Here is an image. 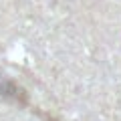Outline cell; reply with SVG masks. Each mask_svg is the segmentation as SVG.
<instances>
[{
	"label": "cell",
	"mask_w": 121,
	"mask_h": 121,
	"mask_svg": "<svg viewBox=\"0 0 121 121\" xmlns=\"http://www.w3.org/2000/svg\"><path fill=\"white\" fill-rule=\"evenodd\" d=\"M0 95L8 97V99H18L24 101V91L18 89L14 83H10L8 79H0Z\"/></svg>",
	"instance_id": "obj_1"
}]
</instances>
